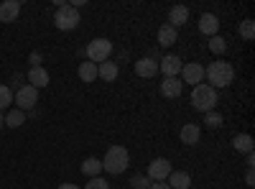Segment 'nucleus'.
I'll use <instances>...</instances> for the list:
<instances>
[{"label":"nucleus","instance_id":"obj_1","mask_svg":"<svg viewBox=\"0 0 255 189\" xmlns=\"http://www.w3.org/2000/svg\"><path fill=\"white\" fill-rule=\"evenodd\" d=\"M204 77L212 82L209 87H227L232 79H235V69H232L230 61H212L204 69Z\"/></svg>","mask_w":255,"mask_h":189},{"label":"nucleus","instance_id":"obj_2","mask_svg":"<svg viewBox=\"0 0 255 189\" xmlns=\"http://www.w3.org/2000/svg\"><path fill=\"white\" fill-rule=\"evenodd\" d=\"M128 161H130L128 149H123V146H110L108 154H105V159H102V169L118 177V174H123L128 169Z\"/></svg>","mask_w":255,"mask_h":189},{"label":"nucleus","instance_id":"obj_3","mask_svg":"<svg viewBox=\"0 0 255 189\" xmlns=\"http://www.w3.org/2000/svg\"><path fill=\"white\" fill-rule=\"evenodd\" d=\"M191 105H194L197 110H202V113L215 110V105H217V90L209 87V85H197L194 90H191Z\"/></svg>","mask_w":255,"mask_h":189},{"label":"nucleus","instance_id":"obj_4","mask_svg":"<svg viewBox=\"0 0 255 189\" xmlns=\"http://www.w3.org/2000/svg\"><path fill=\"white\" fill-rule=\"evenodd\" d=\"M79 10L77 8H72L69 3L67 5H61V8H56V15H54V26L59 28V31H74L77 26H79Z\"/></svg>","mask_w":255,"mask_h":189},{"label":"nucleus","instance_id":"obj_5","mask_svg":"<svg viewBox=\"0 0 255 189\" xmlns=\"http://www.w3.org/2000/svg\"><path fill=\"white\" fill-rule=\"evenodd\" d=\"M84 54L90 56L92 64H102V61H108V56L113 54V41L108 38H92L87 49H84Z\"/></svg>","mask_w":255,"mask_h":189},{"label":"nucleus","instance_id":"obj_6","mask_svg":"<svg viewBox=\"0 0 255 189\" xmlns=\"http://www.w3.org/2000/svg\"><path fill=\"white\" fill-rule=\"evenodd\" d=\"M36 102H38V90H36V87H31V85L18 87V92H15V105H18V110H33Z\"/></svg>","mask_w":255,"mask_h":189},{"label":"nucleus","instance_id":"obj_7","mask_svg":"<svg viewBox=\"0 0 255 189\" xmlns=\"http://www.w3.org/2000/svg\"><path fill=\"white\" fill-rule=\"evenodd\" d=\"M171 161L168 159H153L151 164H148V179L151 182H163L168 179V174H171Z\"/></svg>","mask_w":255,"mask_h":189},{"label":"nucleus","instance_id":"obj_8","mask_svg":"<svg viewBox=\"0 0 255 189\" xmlns=\"http://www.w3.org/2000/svg\"><path fill=\"white\" fill-rule=\"evenodd\" d=\"M181 77H184V82H189L191 87H197V85H202V82H204V67L199 64V61L184 64L181 67Z\"/></svg>","mask_w":255,"mask_h":189},{"label":"nucleus","instance_id":"obj_9","mask_svg":"<svg viewBox=\"0 0 255 189\" xmlns=\"http://www.w3.org/2000/svg\"><path fill=\"white\" fill-rule=\"evenodd\" d=\"M135 74H138V77H143V79L156 77V74H158V61H156V59H151V56L138 59V61H135Z\"/></svg>","mask_w":255,"mask_h":189},{"label":"nucleus","instance_id":"obj_10","mask_svg":"<svg viewBox=\"0 0 255 189\" xmlns=\"http://www.w3.org/2000/svg\"><path fill=\"white\" fill-rule=\"evenodd\" d=\"M181 59L176 56V54H166L163 59H161V64H158V69L163 72V77H176L179 72H181Z\"/></svg>","mask_w":255,"mask_h":189},{"label":"nucleus","instance_id":"obj_11","mask_svg":"<svg viewBox=\"0 0 255 189\" xmlns=\"http://www.w3.org/2000/svg\"><path fill=\"white\" fill-rule=\"evenodd\" d=\"M18 15H20L18 0H5V3H0V20H3V23H13V20H18Z\"/></svg>","mask_w":255,"mask_h":189},{"label":"nucleus","instance_id":"obj_12","mask_svg":"<svg viewBox=\"0 0 255 189\" xmlns=\"http://www.w3.org/2000/svg\"><path fill=\"white\" fill-rule=\"evenodd\" d=\"M217 31H220V18H217L215 13H204V15L199 18V33H204V36H217Z\"/></svg>","mask_w":255,"mask_h":189},{"label":"nucleus","instance_id":"obj_13","mask_svg":"<svg viewBox=\"0 0 255 189\" xmlns=\"http://www.w3.org/2000/svg\"><path fill=\"white\" fill-rule=\"evenodd\" d=\"M49 82H51V77H49V72H46L44 67H31V69H28V85H31V87L41 90V87H46Z\"/></svg>","mask_w":255,"mask_h":189},{"label":"nucleus","instance_id":"obj_14","mask_svg":"<svg viewBox=\"0 0 255 189\" xmlns=\"http://www.w3.org/2000/svg\"><path fill=\"white\" fill-rule=\"evenodd\" d=\"M181 143H186V146H197L199 143V138H202V131H199V125H194V123H186L184 128H181Z\"/></svg>","mask_w":255,"mask_h":189},{"label":"nucleus","instance_id":"obj_15","mask_svg":"<svg viewBox=\"0 0 255 189\" xmlns=\"http://www.w3.org/2000/svg\"><path fill=\"white\" fill-rule=\"evenodd\" d=\"M189 20V8L186 5H174L171 10H168V26L176 28V26H184Z\"/></svg>","mask_w":255,"mask_h":189},{"label":"nucleus","instance_id":"obj_16","mask_svg":"<svg viewBox=\"0 0 255 189\" xmlns=\"http://www.w3.org/2000/svg\"><path fill=\"white\" fill-rule=\"evenodd\" d=\"M118 72H120V67L115 64V61H102V64H97V77L102 82H115Z\"/></svg>","mask_w":255,"mask_h":189},{"label":"nucleus","instance_id":"obj_17","mask_svg":"<svg viewBox=\"0 0 255 189\" xmlns=\"http://www.w3.org/2000/svg\"><path fill=\"white\" fill-rule=\"evenodd\" d=\"M161 95L168 97V100L179 97V95H181V82H179L176 77H166V79L161 82Z\"/></svg>","mask_w":255,"mask_h":189},{"label":"nucleus","instance_id":"obj_18","mask_svg":"<svg viewBox=\"0 0 255 189\" xmlns=\"http://www.w3.org/2000/svg\"><path fill=\"white\" fill-rule=\"evenodd\" d=\"M179 41V36H176V28H171L168 23H163L161 28H158V44L163 46V49H168V46H174Z\"/></svg>","mask_w":255,"mask_h":189},{"label":"nucleus","instance_id":"obj_19","mask_svg":"<svg viewBox=\"0 0 255 189\" xmlns=\"http://www.w3.org/2000/svg\"><path fill=\"white\" fill-rule=\"evenodd\" d=\"M253 136H248V133H238L235 138H232V149L235 151H240V154H253Z\"/></svg>","mask_w":255,"mask_h":189},{"label":"nucleus","instance_id":"obj_20","mask_svg":"<svg viewBox=\"0 0 255 189\" xmlns=\"http://www.w3.org/2000/svg\"><path fill=\"white\" fill-rule=\"evenodd\" d=\"M168 187L171 189H189L191 187V177L186 172H171L168 174Z\"/></svg>","mask_w":255,"mask_h":189},{"label":"nucleus","instance_id":"obj_21","mask_svg":"<svg viewBox=\"0 0 255 189\" xmlns=\"http://www.w3.org/2000/svg\"><path fill=\"white\" fill-rule=\"evenodd\" d=\"M100 172H102V161H100V159L90 156V159H84V161H82V174H87L90 179L100 177Z\"/></svg>","mask_w":255,"mask_h":189},{"label":"nucleus","instance_id":"obj_22","mask_svg":"<svg viewBox=\"0 0 255 189\" xmlns=\"http://www.w3.org/2000/svg\"><path fill=\"white\" fill-rule=\"evenodd\" d=\"M77 74L82 82H95L97 79V64H92V61H82V64L77 67Z\"/></svg>","mask_w":255,"mask_h":189},{"label":"nucleus","instance_id":"obj_23","mask_svg":"<svg viewBox=\"0 0 255 189\" xmlns=\"http://www.w3.org/2000/svg\"><path fill=\"white\" fill-rule=\"evenodd\" d=\"M3 120H5V125H10V128H20V125L26 123V113L15 108V110H10V113L3 118Z\"/></svg>","mask_w":255,"mask_h":189},{"label":"nucleus","instance_id":"obj_24","mask_svg":"<svg viewBox=\"0 0 255 189\" xmlns=\"http://www.w3.org/2000/svg\"><path fill=\"white\" fill-rule=\"evenodd\" d=\"M238 33L245 38V41H253L255 38V23H253V18H245L243 23L238 26Z\"/></svg>","mask_w":255,"mask_h":189},{"label":"nucleus","instance_id":"obj_25","mask_svg":"<svg viewBox=\"0 0 255 189\" xmlns=\"http://www.w3.org/2000/svg\"><path fill=\"white\" fill-rule=\"evenodd\" d=\"M10 102H13V92L8 85H0V113H3L5 108H10Z\"/></svg>","mask_w":255,"mask_h":189},{"label":"nucleus","instance_id":"obj_26","mask_svg":"<svg viewBox=\"0 0 255 189\" xmlns=\"http://www.w3.org/2000/svg\"><path fill=\"white\" fill-rule=\"evenodd\" d=\"M225 49H227V44H225L222 36H212V38H209V51H212V54L220 56V54H225Z\"/></svg>","mask_w":255,"mask_h":189},{"label":"nucleus","instance_id":"obj_27","mask_svg":"<svg viewBox=\"0 0 255 189\" xmlns=\"http://www.w3.org/2000/svg\"><path fill=\"white\" fill-rule=\"evenodd\" d=\"M204 123L209 125V128H220V125H222V115L217 110H209V113H204Z\"/></svg>","mask_w":255,"mask_h":189},{"label":"nucleus","instance_id":"obj_28","mask_svg":"<svg viewBox=\"0 0 255 189\" xmlns=\"http://www.w3.org/2000/svg\"><path fill=\"white\" fill-rule=\"evenodd\" d=\"M130 184H133V189H148V187H151V179H148V177H140V174H135V177L130 179Z\"/></svg>","mask_w":255,"mask_h":189},{"label":"nucleus","instance_id":"obj_29","mask_svg":"<svg viewBox=\"0 0 255 189\" xmlns=\"http://www.w3.org/2000/svg\"><path fill=\"white\" fill-rule=\"evenodd\" d=\"M84 189H110V184L105 182V179H100V177H95V179H90V184L84 187Z\"/></svg>","mask_w":255,"mask_h":189},{"label":"nucleus","instance_id":"obj_30","mask_svg":"<svg viewBox=\"0 0 255 189\" xmlns=\"http://www.w3.org/2000/svg\"><path fill=\"white\" fill-rule=\"evenodd\" d=\"M28 61H31V67H41V54H38V51H33Z\"/></svg>","mask_w":255,"mask_h":189},{"label":"nucleus","instance_id":"obj_31","mask_svg":"<svg viewBox=\"0 0 255 189\" xmlns=\"http://www.w3.org/2000/svg\"><path fill=\"white\" fill-rule=\"evenodd\" d=\"M245 184H248V187L255 184V174H253V169H248V174H245Z\"/></svg>","mask_w":255,"mask_h":189},{"label":"nucleus","instance_id":"obj_32","mask_svg":"<svg viewBox=\"0 0 255 189\" xmlns=\"http://www.w3.org/2000/svg\"><path fill=\"white\" fill-rule=\"evenodd\" d=\"M148 189H171V187L163 184V182H151V187H148Z\"/></svg>","mask_w":255,"mask_h":189},{"label":"nucleus","instance_id":"obj_33","mask_svg":"<svg viewBox=\"0 0 255 189\" xmlns=\"http://www.w3.org/2000/svg\"><path fill=\"white\" fill-rule=\"evenodd\" d=\"M59 189H79V187H77V184H69V182H67V184H59Z\"/></svg>","mask_w":255,"mask_h":189},{"label":"nucleus","instance_id":"obj_34","mask_svg":"<svg viewBox=\"0 0 255 189\" xmlns=\"http://www.w3.org/2000/svg\"><path fill=\"white\" fill-rule=\"evenodd\" d=\"M3 125H5V120H3V113H0V128H3Z\"/></svg>","mask_w":255,"mask_h":189}]
</instances>
